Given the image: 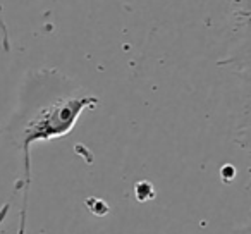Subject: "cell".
Listing matches in <instances>:
<instances>
[{"label":"cell","mask_w":251,"mask_h":234,"mask_svg":"<svg viewBox=\"0 0 251 234\" xmlns=\"http://www.w3.org/2000/svg\"><path fill=\"white\" fill-rule=\"evenodd\" d=\"M100 100L95 95L83 97H64L43 105L40 110L26 121L18 138L23 152V178L16 181L14 193H23L21 210H19L18 234H26V217H28V196L31 186V145L38 141H50L62 138L74 130L77 119L84 110L98 107Z\"/></svg>","instance_id":"6da1fadb"},{"label":"cell","mask_w":251,"mask_h":234,"mask_svg":"<svg viewBox=\"0 0 251 234\" xmlns=\"http://www.w3.org/2000/svg\"><path fill=\"white\" fill-rule=\"evenodd\" d=\"M230 28L239 40L251 38V0H230Z\"/></svg>","instance_id":"7a4b0ae2"},{"label":"cell","mask_w":251,"mask_h":234,"mask_svg":"<svg viewBox=\"0 0 251 234\" xmlns=\"http://www.w3.org/2000/svg\"><path fill=\"white\" fill-rule=\"evenodd\" d=\"M220 66L232 67L237 74L244 79L246 84H251V55L246 57H227L226 60H220Z\"/></svg>","instance_id":"3957f363"},{"label":"cell","mask_w":251,"mask_h":234,"mask_svg":"<svg viewBox=\"0 0 251 234\" xmlns=\"http://www.w3.org/2000/svg\"><path fill=\"white\" fill-rule=\"evenodd\" d=\"M234 143L244 150V154L250 157V164H251V126H239L234 134ZM246 189H251V169H250V181H248Z\"/></svg>","instance_id":"277c9868"},{"label":"cell","mask_w":251,"mask_h":234,"mask_svg":"<svg viewBox=\"0 0 251 234\" xmlns=\"http://www.w3.org/2000/svg\"><path fill=\"white\" fill-rule=\"evenodd\" d=\"M134 196L141 203L151 202L157 196V191H155V186L150 181H138L134 184Z\"/></svg>","instance_id":"5b68a950"},{"label":"cell","mask_w":251,"mask_h":234,"mask_svg":"<svg viewBox=\"0 0 251 234\" xmlns=\"http://www.w3.org/2000/svg\"><path fill=\"white\" fill-rule=\"evenodd\" d=\"M84 205H86L88 212H91L93 215H97V217L107 215L108 210H110L108 203L105 202V200L98 198V196H90V198H86V200H84Z\"/></svg>","instance_id":"8992f818"},{"label":"cell","mask_w":251,"mask_h":234,"mask_svg":"<svg viewBox=\"0 0 251 234\" xmlns=\"http://www.w3.org/2000/svg\"><path fill=\"white\" fill-rule=\"evenodd\" d=\"M250 91L246 95V100H244V110H243V121H241L239 126H251V84H248Z\"/></svg>","instance_id":"52a82bcc"},{"label":"cell","mask_w":251,"mask_h":234,"mask_svg":"<svg viewBox=\"0 0 251 234\" xmlns=\"http://www.w3.org/2000/svg\"><path fill=\"white\" fill-rule=\"evenodd\" d=\"M220 178H222L224 182H232L234 178H236V167L232 164H224L222 169H220Z\"/></svg>","instance_id":"ba28073f"},{"label":"cell","mask_w":251,"mask_h":234,"mask_svg":"<svg viewBox=\"0 0 251 234\" xmlns=\"http://www.w3.org/2000/svg\"><path fill=\"white\" fill-rule=\"evenodd\" d=\"M9 210H11V200H9V202H5L4 205L0 207V226H2V224H4V220L7 219Z\"/></svg>","instance_id":"9c48e42d"},{"label":"cell","mask_w":251,"mask_h":234,"mask_svg":"<svg viewBox=\"0 0 251 234\" xmlns=\"http://www.w3.org/2000/svg\"><path fill=\"white\" fill-rule=\"evenodd\" d=\"M237 234H251V220H250V224H248V226H244Z\"/></svg>","instance_id":"30bf717a"},{"label":"cell","mask_w":251,"mask_h":234,"mask_svg":"<svg viewBox=\"0 0 251 234\" xmlns=\"http://www.w3.org/2000/svg\"><path fill=\"white\" fill-rule=\"evenodd\" d=\"M250 191H251V189H250Z\"/></svg>","instance_id":"8fae6325"}]
</instances>
